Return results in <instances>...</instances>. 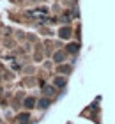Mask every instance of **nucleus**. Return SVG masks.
<instances>
[{
  "instance_id": "f257e3e1",
  "label": "nucleus",
  "mask_w": 115,
  "mask_h": 124,
  "mask_svg": "<svg viewBox=\"0 0 115 124\" xmlns=\"http://www.w3.org/2000/svg\"><path fill=\"white\" fill-rule=\"evenodd\" d=\"M60 37H69V28H62L60 30Z\"/></svg>"
},
{
  "instance_id": "f03ea898",
  "label": "nucleus",
  "mask_w": 115,
  "mask_h": 124,
  "mask_svg": "<svg viewBox=\"0 0 115 124\" xmlns=\"http://www.w3.org/2000/svg\"><path fill=\"white\" fill-rule=\"evenodd\" d=\"M48 105H50V101H48V99H43V101L39 103V106H41V108H46Z\"/></svg>"
},
{
  "instance_id": "7ed1b4c3",
  "label": "nucleus",
  "mask_w": 115,
  "mask_h": 124,
  "mask_svg": "<svg viewBox=\"0 0 115 124\" xmlns=\"http://www.w3.org/2000/svg\"><path fill=\"white\" fill-rule=\"evenodd\" d=\"M76 50H78V44H69V52H73V53H74Z\"/></svg>"
},
{
  "instance_id": "20e7f679",
  "label": "nucleus",
  "mask_w": 115,
  "mask_h": 124,
  "mask_svg": "<svg viewBox=\"0 0 115 124\" xmlns=\"http://www.w3.org/2000/svg\"><path fill=\"white\" fill-rule=\"evenodd\" d=\"M25 103H27V106L30 108V106H34V99H32V98H28L27 101H25Z\"/></svg>"
},
{
  "instance_id": "39448f33",
  "label": "nucleus",
  "mask_w": 115,
  "mask_h": 124,
  "mask_svg": "<svg viewBox=\"0 0 115 124\" xmlns=\"http://www.w3.org/2000/svg\"><path fill=\"white\" fill-rule=\"evenodd\" d=\"M62 57H64L62 53H57V55H55V60H62Z\"/></svg>"
},
{
  "instance_id": "423d86ee",
  "label": "nucleus",
  "mask_w": 115,
  "mask_h": 124,
  "mask_svg": "<svg viewBox=\"0 0 115 124\" xmlns=\"http://www.w3.org/2000/svg\"><path fill=\"white\" fill-rule=\"evenodd\" d=\"M20 119H21V122H27V119H28V115H21V117H20Z\"/></svg>"
}]
</instances>
